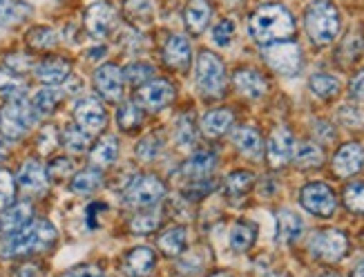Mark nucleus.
I'll return each instance as SVG.
<instances>
[{"mask_svg": "<svg viewBox=\"0 0 364 277\" xmlns=\"http://www.w3.org/2000/svg\"><path fill=\"white\" fill-rule=\"evenodd\" d=\"M56 241V228L47 219H31L23 231L5 235L3 241V255L16 257V255H31V253H45L54 246Z\"/></svg>", "mask_w": 364, "mask_h": 277, "instance_id": "2", "label": "nucleus"}, {"mask_svg": "<svg viewBox=\"0 0 364 277\" xmlns=\"http://www.w3.org/2000/svg\"><path fill=\"white\" fill-rule=\"evenodd\" d=\"M304 233V221L293 210L282 208L277 213V241L279 244H293L302 237Z\"/></svg>", "mask_w": 364, "mask_h": 277, "instance_id": "27", "label": "nucleus"}, {"mask_svg": "<svg viewBox=\"0 0 364 277\" xmlns=\"http://www.w3.org/2000/svg\"><path fill=\"white\" fill-rule=\"evenodd\" d=\"M123 273L128 277H148L156 264V255L152 249L148 246H139V249H130L123 255Z\"/></svg>", "mask_w": 364, "mask_h": 277, "instance_id": "18", "label": "nucleus"}, {"mask_svg": "<svg viewBox=\"0 0 364 277\" xmlns=\"http://www.w3.org/2000/svg\"><path fill=\"white\" fill-rule=\"evenodd\" d=\"M351 277H364V262L362 264H358V268L353 271V275Z\"/></svg>", "mask_w": 364, "mask_h": 277, "instance_id": "58", "label": "nucleus"}, {"mask_svg": "<svg viewBox=\"0 0 364 277\" xmlns=\"http://www.w3.org/2000/svg\"><path fill=\"white\" fill-rule=\"evenodd\" d=\"M208 262H210L208 251H205V249H195V251H190L186 257L179 259L177 268H179V273L183 277H197V275H201L205 271Z\"/></svg>", "mask_w": 364, "mask_h": 277, "instance_id": "37", "label": "nucleus"}, {"mask_svg": "<svg viewBox=\"0 0 364 277\" xmlns=\"http://www.w3.org/2000/svg\"><path fill=\"white\" fill-rule=\"evenodd\" d=\"M105 52H107L105 47H94V50H90V58H92V61L103 58V56H105Z\"/></svg>", "mask_w": 364, "mask_h": 277, "instance_id": "57", "label": "nucleus"}, {"mask_svg": "<svg viewBox=\"0 0 364 277\" xmlns=\"http://www.w3.org/2000/svg\"><path fill=\"white\" fill-rule=\"evenodd\" d=\"M322 277H340V275H336V273H326V275H322Z\"/></svg>", "mask_w": 364, "mask_h": 277, "instance_id": "61", "label": "nucleus"}, {"mask_svg": "<svg viewBox=\"0 0 364 277\" xmlns=\"http://www.w3.org/2000/svg\"><path fill=\"white\" fill-rule=\"evenodd\" d=\"M232 83L237 88V92L244 94L246 99H262V96L268 92V80L262 72L252 70V68H242L237 70L232 76Z\"/></svg>", "mask_w": 364, "mask_h": 277, "instance_id": "20", "label": "nucleus"}, {"mask_svg": "<svg viewBox=\"0 0 364 277\" xmlns=\"http://www.w3.org/2000/svg\"><path fill=\"white\" fill-rule=\"evenodd\" d=\"M346 249H349V239L342 231H333V228H326V231H318L311 241H309V251L313 257L322 259V262H340V259L346 255Z\"/></svg>", "mask_w": 364, "mask_h": 277, "instance_id": "9", "label": "nucleus"}, {"mask_svg": "<svg viewBox=\"0 0 364 277\" xmlns=\"http://www.w3.org/2000/svg\"><path fill=\"white\" fill-rule=\"evenodd\" d=\"M295 150V139L293 132L287 125H277L271 137H268V145H266V157L268 164L273 168H284L291 161Z\"/></svg>", "mask_w": 364, "mask_h": 277, "instance_id": "12", "label": "nucleus"}, {"mask_svg": "<svg viewBox=\"0 0 364 277\" xmlns=\"http://www.w3.org/2000/svg\"><path fill=\"white\" fill-rule=\"evenodd\" d=\"M156 244H159V251L164 255H168V257H179L186 251V244H188V231H186V226H172V228H168L166 233L159 235Z\"/></svg>", "mask_w": 364, "mask_h": 277, "instance_id": "29", "label": "nucleus"}, {"mask_svg": "<svg viewBox=\"0 0 364 277\" xmlns=\"http://www.w3.org/2000/svg\"><path fill=\"white\" fill-rule=\"evenodd\" d=\"M123 16L134 25H150L154 19V5L152 0H125Z\"/></svg>", "mask_w": 364, "mask_h": 277, "instance_id": "35", "label": "nucleus"}, {"mask_svg": "<svg viewBox=\"0 0 364 277\" xmlns=\"http://www.w3.org/2000/svg\"><path fill=\"white\" fill-rule=\"evenodd\" d=\"M14 194H16V179L11 172L0 168V210H5L14 204Z\"/></svg>", "mask_w": 364, "mask_h": 277, "instance_id": "49", "label": "nucleus"}, {"mask_svg": "<svg viewBox=\"0 0 364 277\" xmlns=\"http://www.w3.org/2000/svg\"><path fill=\"white\" fill-rule=\"evenodd\" d=\"M83 23L92 38H105L117 25V9L105 0H99V3L87 7Z\"/></svg>", "mask_w": 364, "mask_h": 277, "instance_id": "11", "label": "nucleus"}, {"mask_svg": "<svg viewBox=\"0 0 364 277\" xmlns=\"http://www.w3.org/2000/svg\"><path fill=\"white\" fill-rule=\"evenodd\" d=\"M31 219H34V208H31L29 202L14 204V206L5 208V213L0 215V231H3L5 235L18 233Z\"/></svg>", "mask_w": 364, "mask_h": 277, "instance_id": "22", "label": "nucleus"}, {"mask_svg": "<svg viewBox=\"0 0 364 277\" xmlns=\"http://www.w3.org/2000/svg\"><path fill=\"white\" fill-rule=\"evenodd\" d=\"M60 277H103V273L97 266L85 264V266H76V268H72L68 273H63Z\"/></svg>", "mask_w": 364, "mask_h": 277, "instance_id": "54", "label": "nucleus"}, {"mask_svg": "<svg viewBox=\"0 0 364 277\" xmlns=\"http://www.w3.org/2000/svg\"><path fill=\"white\" fill-rule=\"evenodd\" d=\"M36 121L31 105L23 99V96H16V99H7V103L0 108V132L7 141H18L23 139L31 123Z\"/></svg>", "mask_w": 364, "mask_h": 277, "instance_id": "5", "label": "nucleus"}, {"mask_svg": "<svg viewBox=\"0 0 364 277\" xmlns=\"http://www.w3.org/2000/svg\"><path fill=\"white\" fill-rule=\"evenodd\" d=\"M213 19V5L210 0H188L183 9V23L186 29L193 36H201L205 27H208Z\"/></svg>", "mask_w": 364, "mask_h": 277, "instance_id": "19", "label": "nucleus"}, {"mask_svg": "<svg viewBox=\"0 0 364 277\" xmlns=\"http://www.w3.org/2000/svg\"><path fill=\"white\" fill-rule=\"evenodd\" d=\"M103 186V172L99 168H85L81 172H76L70 182V190L76 194H92Z\"/></svg>", "mask_w": 364, "mask_h": 277, "instance_id": "31", "label": "nucleus"}, {"mask_svg": "<svg viewBox=\"0 0 364 277\" xmlns=\"http://www.w3.org/2000/svg\"><path fill=\"white\" fill-rule=\"evenodd\" d=\"M161 226V215L156 213H146V215H134L130 219V231L134 235H150Z\"/></svg>", "mask_w": 364, "mask_h": 277, "instance_id": "44", "label": "nucleus"}, {"mask_svg": "<svg viewBox=\"0 0 364 277\" xmlns=\"http://www.w3.org/2000/svg\"><path fill=\"white\" fill-rule=\"evenodd\" d=\"M217 168V157L213 152H195L193 157H188L181 166V174L190 182L197 179H208Z\"/></svg>", "mask_w": 364, "mask_h": 277, "instance_id": "25", "label": "nucleus"}, {"mask_svg": "<svg viewBox=\"0 0 364 277\" xmlns=\"http://www.w3.org/2000/svg\"><path fill=\"white\" fill-rule=\"evenodd\" d=\"M123 78L128 80V83L141 88V85H146L148 80L154 78V68L150 63H144V61L130 63L128 68H125V72H123Z\"/></svg>", "mask_w": 364, "mask_h": 277, "instance_id": "42", "label": "nucleus"}, {"mask_svg": "<svg viewBox=\"0 0 364 277\" xmlns=\"http://www.w3.org/2000/svg\"><path fill=\"white\" fill-rule=\"evenodd\" d=\"M257 239V224L252 221H237L230 228V249L237 253L248 251Z\"/></svg>", "mask_w": 364, "mask_h": 277, "instance_id": "33", "label": "nucleus"}, {"mask_svg": "<svg viewBox=\"0 0 364 277\" xmlns=\"http://www.w3.org/2000/svg\"><path fill=\"white\" fill-rule=\"evenodd\" d=\"M31 16V5L23 0H0V27H16Z\"/></svg>", "mask_w": 364, "mask_h": 277, "instance_id": "30", "label": "nucleus"}, {"mask_svg": "<svg viewBox=\"0 0 364 277\" xmlns=\"http://www.w3.org/2000/svg\"><path fill=\"white\" fill-rule=\"evenodd\" d=\"M248 34L259 45L291 41V36L295 34V19L289 7L279 3H266L250 14Z\"/></svg>", "mask_w": 364, "mask_h": 277, "instance_id": "1", "label": "nucleus"}, {"mask_svg": "<svg viewBox=\"0 0 364 277\" xmlns=\"http://www.w3.org/2000/svg\"><path fill=\"white\" fill-rule=\"evenodd\" d=\"M58 101H60V92L54 90V88H43L34 94V99H31V112H34L36 119H45L54 114V110L58 108Z\"/></svg>", "mask_w": 364, "mask_h": 277, "instance_id": "34", "label": "nucleus"}, {"mask_svg": "<svg viewBox=\"0 0 364 277\" xmlns=\"http://www.w3.org/2000/svg\"><path fill=\"white\" fill-rule=\"evenodd\" d=\"M31 68V61L27 58V56H23V54H11L9 58H7V70H11V72H16V74H21V72H25V70H29Z\"/></svg>", "mask_w": 364, "mask_h": 277, "instance_id": "52", "label": "nucleus"}, {"mask_svg": "<svg viewBox=\"0 0 364 277\" xmlns=\"http://www.w3.org/2000/svg\"><path fill=\"white\" fill-rule=\"evenodd\" d=\"M18 186L29 192V194H38L47 188V182H50V177H47V168L41 164L36 159H29L21 166L18 170Z\"/></svg>", "mask_w": 364, "mask_h": 277, "instance_id": "21", "label": "nucleus"}, {"mask_svg": "<svg viewBox=\"0 0 364 277\" xmlns=\"http://www.w3.org/2000/svg\"><path fill=\"white\" fill-rule=\"evenodd\" d=\"M161 148H164L161 137L152 132V135L144 137V139H141V141L136 143V157H139L141 161H146V164H150V161H154L156 157H159Z\"/></svg>", "mask_w": 364, "mask_h": 277, "instance_id": "43", "label": "nucleus"}, {"mask_svg": "<svg viewBox=\"0 0 364 277\" xmlns=\"http://www.w3.org/2000/svg\"><path fill=\"white\" fill-rule=\"evenodd\" d=\"M309 90L313 92V96H318L322 101H328V99H336L340 94L342 83L333 74H313L309 80Z\"/></svg>", "mask_w": 364, "mask_h": 277, "instance_id": "32", "label": "nucleus"}, {"mask_svg": "<svg viewBox=\"0 0 364 277\" xmlns=\"http://www.w3.org/2000/svg\"><path fill=\"white\" fill-rule=\"evenodd\" d=\"M315 135H318L322 141H331V139H333L336 137V130H333V125H331V123H318V125H315Z\"/></svg>", "mask_w": 364, "mask_h": 277, "instance_id": "56", "label": "nucleus"}, {"mask_svg": "<svg viewBox=\"0 0 364 277\" xmlns=\"http://www.w3.org/2000/svg\"><path fill=\"white\" fill-rule=\"evenodd\" d=\"M235 123V114L228 108H219V110H210L203 114L201 119V132L208 139H219L224 137L228 130Z\"/></svg>", "mask_w": 364, "mask_h": 277, "instance_id": "23", "label": "nucleus"}, {"mask_svg": "<svg viewBox=\"0 0 364 277\" xmlns=\"http://www.w3.org/2000/svg\"><path fill=\"white\" fill-rule=\"evenodd\" d=\"M60 143L65 145V150L72 152V155H81L87 150L90 145V139H87V132L83 127L78 125H65L60 132Z\"/></svg>", "mask_w": 364, "mask_h": 277, "instance_id": "39", "label": "nucleus"}, {"mask_svg": "<svg viewBox=\"0 0 364 277\" xmlns=\"http://www.w3.org/2000/svg\"><path fill=\"white\" fill-rule=\"evenodd\" d=\"M72 174H74V161L68 157H56L47 166V177L54 179V182H60V179H68Z\"/></svg>", "mask_w": 364, "mask_h": 277, "instance_id": "48", "label": "nucleus"}, {"mask_svg": "<svg viewBox=\"0 0 364 277\" xmlns=\"http://www.w3.org/2000/svg\"><path fill=\"white\" fill-rule=\"evenodd\" d=\"M14 277H43V268L34 262H27L14 268Z\"/></svg>", "mask_w": 364, "mask_h": 277, "instance_id": "55", "label": "nucleus"}, {"mask_svg": "<svg viewBox=\"0 0 364 277\" xmlns=\"http://www.w3.org/2000/svg\"><path fill=\"white\" fill-rule=\"evenodd\" d=\"M349 96L355 101H364V70L358 72L349 83Z\"/></svg>", "mask_w": 364, "mask_h": 277, "instance_id": "53", "label": "nucleus"}, {"mask_svg": "<svg viewBox=\"0 0 364 277\" xmlns=\"http://www.w3.org/2000/svg\"><path fill=\"white\" fill-rule=\"evenodd\" d=\"M7 155V148H5V143H0V159H3Z\"/></svg>", "mask_w": 364, "mask_h": 277, "instance_id": "59", "label": "nucleus"}, {"mask_svg": "<svg viewBox=\"0 0 364 277\" xmlns=\"http://www.w3.org/2000/svg\"><path fill=\"white\" fill-rule=\"evenodd\" d=\"M252 182H255V174L248 170H235L226 177V192L230 199H242L246 197V192L250 190Z\"/></svg>", "mask_w": 364, "mask_h": 277, "instance_id": "40", "label": "nucleus"}, {"mask_svg": "<svg viewBox=\"0 0 364 277\" xmlns=\"http://www.w3.org/2000/svg\"><path fill=\"white\" fill-rule=\"evenodd\" d=\"M27 45L31 47V50H36V52L54 50V47L58 45V34H56L52 27L38 25V27L27 31Z\"/></svg>", "mask_w": 364, "mask_h": 277, "instance_id": "38", "label": "nucleus"}, {"mask_svg": "<svg viewBox=\"0 0 364 277\" xmlns=\"http://www.w3.org/2000/svg\"><path fill=\"white\" fill-rule=\"evenodd\" d=\"M210 277H232L230 273H215V275H210Z\"/></svg>", "mask_w": 364, "mask_h": 277, "instance_id": "60", "label": "nucleus"}, {"mask_svg": "<svg viewBox=\"0 0 364 277\" xmlns=\"http://www.w3.org/2000/svg\"><path fill=\"white\" fill-rule=\"evenodd\" d=\"M0 94L5 99H16V96L25 94V80L21 78V74H16L11 70H3L0 68Z\"/></svg>", "mask_w": 364, "mask_h": 277, "instance_id": "41", "label": "nucleus"}, {"mask_svg": "<svg viewBox=\"0 0 364 277\" xmlns=\"http://www.w3.org/2000/svg\"><path fill=\"white\" fill-rule=\"evenodd\" d=\"M117 123L123 132H134V130H139L141 123H144V108L136 101H125L117 110Z\"/></svg>", "mask_w": 364, "mask_h": 277, "instance_id": "36", "label": "nucleus"}, {"mask_svg": "<svg viewBox=\"0 0 364 277\" xmlns=\"http://www.w3.org/2000/svg\"><path fill=\"white\" fill-rule=\"evenodd\" d=\"M293 161L299 170H313V168H320L324 164V150L320 148L318 143L313 141H304L295 145L293 150Z\"/></svg>", "mask_w": 364, "mask_h": 277, "instance_id": "28", "label": "nucleus"}, {"mask_svg": "<svg viewBox=\"0 0 364 277\" xmlns=\"http://www.w3.org/2000/svg\"><path fill=\"white\" fill-rule=\"evenodd\" d=\"M232 143L244 157H250V159H259L262 157L264 141H262V135H259L257 127H252V125L237 127L232 132Z\"/></svg>", "mask_w": 364, "mask_h": 277, "instance_id": "24", "label": "nucleus"}, {"mask_svg": "<svg viewBox=\"0 0 364 277\" xmlns=\"http://www.w3.org/2000/svg\"><path fill=\"white\" fill-rule=\"evenodd\" d=\"M195 83H197V90L205 96V99H221V96L226 94V85H228L224 61H221L217 54L203 50L197 56Z\"/></svg>", "mask_w": 364, "mask_h": 277, "instance_id": "4", "label": "nucleus"}, {"mask_svg": "<svg viewBox=\"0 0 364 277\" xmlns=\"http://www.w3.org/2000/svg\"><path fill=\"white\" fill-rule=\"evenodd\" d=\"M119 157V139L114 135H105L101 137L97 143H94V148L90 150V161L94 168H109L117 161Z\"/></svg>", "mask_w": 364, "mask_h": 277, "instance_id": "26", "label": "nucleus"}, {"mask_svg": "<svg viewBox=\"0 0 364 277\" xmlns=\"http://www.w3.org/2000/svg\"><path fill=\"white\" fill-rule=\"evenodd\" d=\"M299 204L306 210V213L315 215V217H333L338 210V197L331 186L322 184V182H313L306 184L302 190H299Z\"/></svg>", "mask_w": 364, "mask_h": 277, "instance_id": "7", "label": "nucleus"}, {"mask_svg": "<svg viewBox=\"0 0 364 277\" xmlns=\"http://www.w3.org/2000/svg\"><path fill=\"white\" fill-rule=\"evenodd\" d=\"M304 27L313 45L326 47L340 36L342 14L331 0H313L304 11Z\"/></svg>", "mask_w": 364, "mask_h": 277, "instance_id": "3", "label": "nucleus"}, {"mask_svg": "<svg viewBox=\"0 0 364 277\" xmlns=\"http://www.w3.org/2000/svg\"><path fill=\"white\" fill-rule=\"evenodd\" d=\"M235 38V23L230 19H224L219 21L215 27H213V34H210V41L217 45V47H228Z\"/></svg>", "mask_w": 364, "mask_h": 277, "instance_id": "47", "label": "nucleus"}, {"mask_svg": "<svg viewBox=\"0 0 364 277\" xmlns=\"http://www.w3.org/2000/svg\"><path fill=\"white\" fill-rule=\"evenodd\" d=\"M331 168H333V174L340 179H349L358 174L364 168V148L355 141L340 145L338 152L333 155V161H331Z\"/></svg>", "mask_w": 364, "mask_h": 277, "instance_id": "13", "label": "nucleus"}, {"mask_svg": "<svg viewBox=\"0 0 364 277\" xmlns=\"http://www.w3.org/2000/svg\"><path fill=\"white\" fill-rule=\"evenodd\" d=\"M139 99L148 110H164L175 99V85L166 78H152L146 85H141Z\"/></svg>", "mask_w": 364, "mask_h": 277, "instance_id": "15", "label": "nucleus"}, {"mask_svg": "<svg viewBox=\"0 0 364 277\" xmlns=\"http://www.w3.org/2000/svg\"><path fill=\"white\" fill-rule=\"evenodd\" d=\"M213 188H215V182L210 177L208 179H197V182H190V186L183 190V194H186L188 202H199L203 197H208V194L213 192Z\"/></svg>", "mask_w": 364, "mask_h": 277, "instance_id": "50", "label": "nucleus"}, {"mask_svg": "<svg viewBox=\"0 0 364 277\" xmlns=\"http://www.w3.org/2000/svg\"><path fill=\"white\" fill-rule=\"evenodd\" d=\"M34 74L41 83L45 85H58L63 80H68L72 74V63L63 56H50L43 58L41 63L34 65Z\"/></svg>", "mask_w": 364, "mask_h": 277, "instance_id": "17", "label": "nucleus"}, {"mask_svg": "<svg viewBox=\"0 0 364 277\" xmlns=\"http://www.w3.org/2000/svg\"><path fill=\"white\" fill-rule=\"evenodd\" d=\"M344 206L353 213H364V182H355L344 190Z\"/></svg>", "mask_w": 364, "mask_h": 277, "instance_id": "46", "label": "nucleus"}, {"mask_svg": "<svg viewBox=\"0 0 364 277\" xmlns=\"http://www.w3.org/2000/svg\"><path fill=\"white\" fill-rule=\"evenodd\" d=\"M195 119L193 114H181L177 119V125H175V139L179 145H193L195 143Z\"/></svg>", "mask_w": 364, "mask_h": 277, "instance_id": "45", "label": "nucleus"}, {"mask_svg": "<svg viewBox=\"0 0 364 277\" xmlns=\"http://www.w3.org/2000/svg\"><path fill=\"white\" fill-rule=\"evenodd\" d=\"M164 61L170 70H177V72L186 74L190 70V63H193V50H190L188 38L179 36V34L168 36V41L164 45Z\"/></svg>", "mask_w": 364, "mask_h": 277, "instance_id": "16", "label": "nucleus"}, {"mask_svg": "<svg viewBox=\"0 0 364 277\" xmlns=\"http://www.w3.org/2000/svg\"><path fill=\"white\" fill-rule=\"evenodd\" d=\"M74 119L76 125L83 127L85 132H101L107 125V112L97 96H83L74 105Z\"/></svg>", "mask_w": 364, "mask_h": 277, "instance_id": "10", "label": "nucleus"}, {"mask_svg": "<svg viewBox=\"0 0 364 277\" xmlns=\"http://www.w3.org/2000/svg\"><path fill=\"white\" fill-rule=\"evenodd\" d=\"M58 143H60V137H58V130L56 127L47 125V127L41 130V135H38V150L43 155H50Z\"/></svg>", "mask_w": 364, "mask_h": 277, "instance_id": "51", "label": "nucleus"}, {"mask_svg": "<svg viewBox=\"0 0 364 277\" xmlns=\"http://www.w3.org/2000/svg\"><path fill=\"white\" fill-rule=\"evenodd\" d=\"M264 61L273 72L282 76H295L302 70V50L293 41H279L264 47Z\"/></svg>", "mask_w": 364, "mask_h": 277, "instance_id": "6", "label": "nucleus"}, {"mask_svg": "<svg viewBox=\"0 0 364 277\" xmlns=\"http://www.w3.org/2000/svg\"><path fill=\"white\" fill-rule=\"evenodd\" d=\"M94 88L103 96L105 101H121L123 96V72L119 70V65L105 63L94 72Z\"/></svg>", "mask_w": 364, "mask_h": 277, "instance_id": "14", "label": "nucleus"}, {"mask_svg": "<svg viewBox=\"0 0 364 277\" xmlns=\"http://www.w3.org/2000/svg\"><path fill=\"white\" fill-rule=\"evenodd\" d=\"M166 197V186L159 177L154 174H139L132 177L130 186L125 188V202L136 208L156 206Z\"/></svg>", "mask_w": 364, "mask_h": 277, "instance_id": "8", "label": "nucleus"}]
</instances>
